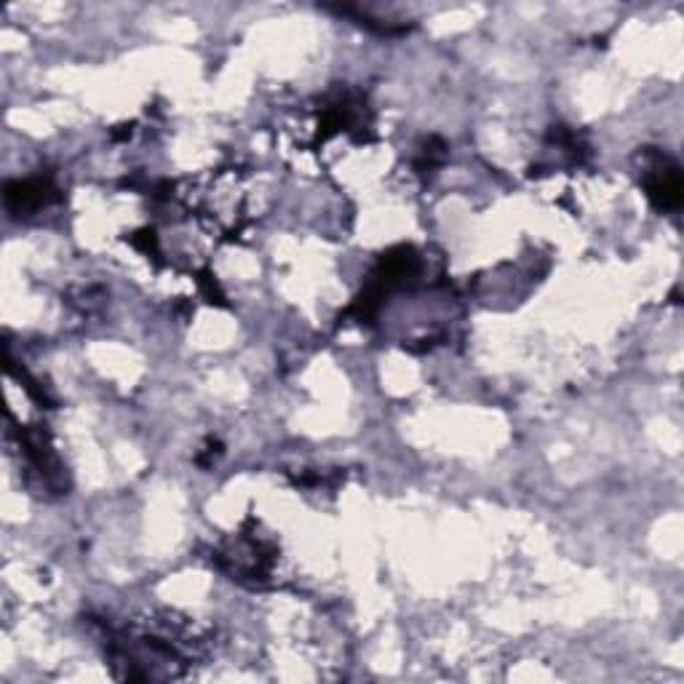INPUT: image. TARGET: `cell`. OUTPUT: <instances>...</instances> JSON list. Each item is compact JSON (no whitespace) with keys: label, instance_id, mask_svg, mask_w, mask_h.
<instances>
[{"label":"cell","instance_id":"cell-1","mask_svg":"<svg viewBox=\"0 0 684 684\" xmlns=\"http://www.w3.org/2000/svg\"><path fill=\"white\" fill-rule=\"evenodd\" d=\"M644 187L657 208H676L682 204L680 166L666 155H655L653 166L647 169V177H644Z\"/></svg>","mask_w":684,"mask_h":684},{"label":"cell","instance_id":"cell-2","mask_svg":"<svg viewBox=\"0 0 684 684\" xmlns=\"http://www.w3.org/2000/svg\"><path fill=\"white\" fill-rule=\"evenodd\" d=\"M19 447L24 449V458L32 462L38 473H41L45 487H54V490H62V471H60V460H57L54 449H51V441L45 431L41 428H24L19 433Z\"/></svg>","mask_w":684,"mask_h":684},{"label":"cell","instance_id":"cell-3","mask_svg":"<svg viewBox=\"0 0 684 684\" xmlns=\"http://www.w3.org/2000/svg\"><path fill=\"white\" fill-rule=\"evenodd\" d=\"M57 198H60V191L49 177L17 180L6 185V206L14 214L38 212V208L54 204Z\"/></svg>","mask_w":684,"mask_h":684}]
</instances>
